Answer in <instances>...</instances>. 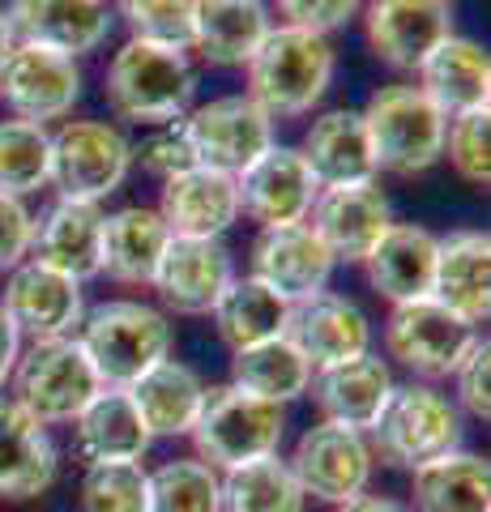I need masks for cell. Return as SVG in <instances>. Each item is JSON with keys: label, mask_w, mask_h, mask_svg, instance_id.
Instances as JSON below:
<instances>
[{"label": "cell", "mask_w": 491, "mask_h": 512, "mask_svg": "<svg viewBox=\"0 0 491 512\" xmlns=\"http://www.w3.org/2000/svg\"><path fill=\"white\" fill-rule=\"evenodd\" d=\"M334 69H338V52L325 35L274 26L244 64L248 73L244 94L269 120H295L308 116L325 99V90L334 86Z\"/></svg>", "instance_id": "cell-1"}, {"label": "cell", "mask_w": 491, "mask_h": 512, "mask_svg": "<svg viewBox=\"0 0 491 512\" xmlns=\"http://www.w3.org/2000/svg\"><path fill=\"white\" fill-rule=\"evenodd\" d=\"M466 440V414L440 384L410 380L393 384L385 410L368 431V448L376 461L393 470H419L427 461L453 453Z\"/></svg>", "instance_id": "cell-2"}, {"label": "cell", "mask_w": 491, "mask_h": 512, "mask_svg": "<svg viewBox=\"0 0 491 512\" xmlns=\"http://www.w3.org/2000/svg\"><path fill=\"white\" fill-rule=\"evenodd\" d=\"M77 342L99 372L103 389H133L150 367L171 359L176 329H171L167 312L141 299H107L82 316Z\"/></svg>", "instance_id": "cell-3"}, {"label": "cell", "mask_w": 491, "mask_h": 512, "mask_svg": "<svg viewBox=\"0 0 491 512\" xmlns=\"http://www.w3.org/2000/svg\"><path fill=\"white\" fill-rule=\"evenodd\" d=\"M103 94L120 120L158 128L180 120L193 107L197 73L188 64V52H180V47L129 39L107 64Z\"/></svg>", "instance_id": "cell-4"}, {"label": "cell", "mask_w": 491, "mask_h": 512, "mask_svg": "<svg viewBox=\"0 0 491 512\" xmlns=\"http://www.w3.org/2000/svg\"><path fill=\"white\" fill-rule=\"evenodd\" d=\"M193 448L205 466H214L218 474H227L235 466H248V461L274 457L287 436V406L261 402L235 384H218V389H205L201 414L193 423Z\"/></svg>", "instance_id": "cell-5"}, {"label": "cell", "mask_w": 491, "mask_h": 512, "mask_svg": "<svg viewBox=\"0 0 491 512\" xmlns=\"http://www.w3.org/2000/svg\"><path fill=\"white\" fill-rule=\"evenodd\" d=\"M359 116H363V128H368L376 171L419 175L427 167H436L440 154H445L449 116L410 82L380 86Z\"/></svg>", "instance_id": "cell-6"}, {"label": "cell", "mask_w": 491, "mask_h": 512, "mask_svg": "<svg viewBox=\"0 0 491 512\" xmlns=\"http://www.w3.org/2000/svg\"><path fill=\"white\" fill-rule=\"evenodd\" d=\"M9 389H13V402L30 419H39L43 427H60V423H73L90 406V397L103 389V380L86 359L77 333H69V338L26 342L18 363H13Z\"/></svg>", "instance_id": "cell-7"}, {"label": "cell", "mask_w": 491, "mask_h": 512, "mask_svg": "<svg viewBox=\"0 0 491 512\" xmlns=\"http://www.w3.org/2000/svg\"><path fill=\"white\" fill-rule=\"evenodd\" d=\"M133 171V141L107 120H69L52 133V180L65 201L103 205Z\"/></svg>", "instance_id": "cell-8"}, {"label": "cell", "mask_w": 491, "mask_h": 512, "mask_svg": "<svg viewBox=\"0 0 491 512\" xmlns=\"http://www.w3.org/2000/svg\"><path fill=\"white\" fill-rule=\"evenodd\" d=\"M479 338H483L479 329L466 325L462 316H453L449 308H440L436 299L398 303V308H389V316H385L389 359H398L410 376H419L427 384L449 380Z\"/></svg>", "instance_id": "cell-9"}, {"label": "cell", "mask_w": 491, "mask_h": 512, "mask_svg": "<svg viewBox=\"0 0 491 512\" xmlns=\"http://www.w3.org/2000/svg\"><path fill=\"white\" fill-rule=\"evenodd\" d=\"M287 466L295 474L299 491H304V500L338 508L368 491L376 457L363 431L338 427V423H316L295 440Z\"/></svg>", "instance_id": "cell-10"}, {"label": "cell", "mask_w": 491, "mask_h": 512, "mask_svg": "<svg viewBox=\"0 0 491 512\" xmlns=\"http://www.w3.org/2000/svg\"><path fill=\"white\" fill-rule=\"evenodd\" d=\"M180 124L193 141L197 167H214L227 175H240L274 146V120L248 94H218L210 103H197L184 111Z\"/></svg>", "instance_id": "cell-11"}, {"label": "cell", "mask_w": 491, "mask_h": 512, "mask_svg": "<svg viewBox=\"0 0 491 512\" xmlns=\"http://www.w3.org/2000/svg\"><path fill=\"white\" fill-rule=\"evenodd\" d=\"M77 99H82V69L73 56L35 43H13V52L0 64V103L13 111V120L47 128V120H65Z\"/></svg>", "instance_id": "cell-12"}, {"label": "cell", "mask_w": 491, "mask_h": 512, "mask_svg": "<svg viewBox=\"0 0 491 512\" xmlns=\"http://www.w3.org/2000/svg\"><path fill=\"white\" fill-rule=\"evenodd\" d=\"M0 312L9 316V325L18 329V338H26V342L69 338L86 316L82 282L56 274V269H47L39 261H22L18 269H9Z\"/></svg>", "instance_id": "cell-13"}, {"label": "cell", "mask_w": 491, "mask_h": 512, "mask_svg": "<svg viewBox=\"0 0 491 512\" xmlns=\"http://www.w3.org/2000/svg\"><path fill=\"white\" fill-rule=\"evenodd\" d=\"M231 282H235V256L223 239L171 235L150 286L163 299V308L180 316H210Z\"/></svg>", "instance_id": "cell-14"}, {"label": "cell", "mask_w": 491, "mask_h": 512, "mask_svg": "<svg viewBox=\"0 0 491 512\" xmlns=\"http://www.w3.org/2000/svg\"><path fill=\"white\" fill-rule=\"evenodd\" d=\"M308 227L316 239L329 248L334 261L346 265H363L368 252L380 244V235L393 227V210L389 197L372 184H338V188H321L308 210Z\"/></svg>", "instance_id": "cell-15"}, {"label": "cell", "mask_w": 491, "mask_h": 512, "mask_svg": "<svg viewBox=\"0 0 491 512\" xmlns=\"http://www.w3.org/2000/svg\"><path fill=\"white\" fill-rule=\"evenodd\" d=\"M235 188H240V214L257 222L261 231L308 222V210L321 192L295 146H269L257 163L235 175Z\"/></svg>", "instance_id": "cell-16"}, {"label": "cell", "mask_w": 491, "mask_h": 512, "mask_svg": "<svg viewBox=\"0 0 491 512\" xmlns=\"http://www.w3.org/2000/svg\"><path fill=\"white\" fill-rule=\"evenodd\" d=\"M363 35L376 60L415 73L427 52L453 35L449 0H363Z\"/></svg>", "instance_id": "cell-17"}, {"label": "cell", "mask_w": 491, "mask_h": 512, "mask_svg": "<svg viewBox=\"0 0 491 512\" xmlns=\"http://www.w3.org/2000/svg\"><path fill=\"white\" fill-rule=\"evenodd\" d=\"M252 278L265 282L274 295H282L287 303L312 299L329 286L334 274V256L316 239V231L308 222H291V227H265L252 239Z\"/></svg>", "instance_id": "cell-18"}, {"label": "cell", "mask_w": 491, "mask_h": 512, "mask_svg": "<svg viewBox=\"0 0 491 512\" xmlns=\"http://www.w3.org/2000/svg\"><path fill=\"white\" fill-rule=\"evenodd\" d=\"M287 338L295 350L316 367H334L346 359H359L372 350V320L363 316L355 299L321 291L312 299L291 303L287 312Z\"/></svg>", "instance_id": "cell-19"}, {"label": "cell", "mask_w": 491, "mask_h": 512, "mask_svg": "<svg viewBox=\"0 0 491 512\" xmlns=\"http://www.w3.org/2000/svg\"><path fill=\"white\" fill-rule=\"evenodd\" d=\"M389 393H393L389 363L368 350V355H359V359L316 367L304 397H312V406L321 410V423H338V427H351V431L368 436L389 402Z\"/></svg>", "instance_id": "cell-20"}, {"label": "cell", "mask_w": 491, "mask_h": 512, "mask_svg": "<svg viewBox=\"0 0 491 512\" xmlns=\"http://www.w3.org/2000/svg\"><path fill=\"white\" fill-rule=\"evenodd\" d=\"M103 205L65 201L43 218H35V239H30V261H39L73 282H90L103 274Z\"/></svg>", "instance_id": "cell-21"}, {"label": "cell", "mask_w": 491, "mask_h": 512, "mask_svg": "<svg viewBox=\"0 0 491 512\" xmlns=\"http://www.w3.org/2000/svg\"><path fill=\"white\" fill-rule=\"evenodd\" d=\"M432 299L466 325H487L491 316V235L487 231H449L436 235Z\"/></svg>", "instance_id": "cell-22"}, {"label": "cell", "mask_w": 491, "mask_h": 512, "mask_svg": "<svg viewBox=\"0 0 491 512\" xmlns=\"http://www.w3.org/2000/svg\"><path fill=\"white\" fill-rule=\"evenodd\" d=\"M158 218L167 222L171 235L223 239L235 222H240V188H235V175L214 171V167H193L184 175H171V180H163Z\"/></svg>", "instance_id": "cell-23"}, {"label": "cell", "mask_w": 491, "mask_h": 512, "mask_svg": "<svg viewBox=\"0 0 491 512\" xmlns=\"http://www.w3.org/2000/svg\"><path fill=\"white\" fill-rule=\"evenodd\" d=\"M5 18L18 43L52 47L73 60L94 52L112 30L107 0H9Z\"/></svg>", "instance_id": "cell-24"}, {"label": "cell", "mask_w": 491, "mask_h": 512, "mask_svg": "<svg viewBox=\"0 0 491 512\" xmlns=\"http://www.w3.org/2000/svg\"><path fill=\"white\" fill-rule=\"evenodd\" d=\"M60 474L56 440L39 419L13 402L0 397V500L26 504L43 495Z\"/></svg>", "instance_id": "cell-25"}, {"label": "cell", "mask_w": 491, "mask_h": 512, "mask_svg": "<svg viewBox=\"0 0 491 512\" xmlns=\"http://www.w3.org/2000/svg\"><path fill=\"white\" fill-rule=\"evenodd\" d=\"M432 269H436V235L415 222H393L380 235V244L368 252L363 274L372 291L389 299V308L415 299H432Z\"/></svg>", "instance_id": "cell-26"}, {"label": "cell", "mask_w": 491, "mask_h": 512, "mask_svg": "<svg viewBox=\"0 0 491 512\" xmlns=\"http://www.w3.org/2000/svg\"><path fill=\"white\" fill-rule=\"evenodd\" d=\"M304 154L308 171L316 175L321 188H338V184H372L376 180V158L368 146V128L363 116L351 107H334L321 111L308 133H304Z\"/></svg>", "instance_id": "cell-27"}, {"label": "cell", "mask_w": 491, "mask_h": 512, "mask_svg": "<svg viewBox=\"0 0 491 512\" xmlns=\"http://www.w3.org/2000/svg\"><path fill=\"white\" fill-rule=\"evenodd\" d=\"M73 448L86 466L146 457L150 431H146V423H141L129 389H99L90 397V406L73 419Z\"/></svg>", "instance_id": "cell-28"}, {"label": "cell", "mask_w": 491, "mask_h": 512, "mask_svg": "<svg viewBox=\"0 0 491 512\" xmlns=\"http://www.w3.org/2000/svg\"><path fill=\"white\" fill-rule=\"evenodd\" d=\"M415 73H419L415 86L440 111H445V116L487 107V99H491V60H487V47H479V43L466 39V35H449L445 43H436Z\"/></svg>", "instance_id": "cell-29"}, {"label": "cell", "mask_w": 491, "mask_h": 512, "mask_svg": "<svg viewBox=\"0 0 491 512\" xmlns=\"http://www.w3.org/2000/svg\"><path fill=\"white\" fill-rule=\"evenodd\" d=\"M129 397L150 431V440H171V436H188L193 431L201 402H205V380L188 363L163 359L133 384Z\"/></svg>", "instance_id": "cell-30"}, {"label": "cell", "mask_w": 491, "mask_h": 512, "mask_svg": "<svg viewBox=\"0 0 491 512\" xmlns=\"http://www.w3.org/2000/svg\"><path fill=\"white\" fill-rule=\"evenodd\" d=\"M167 222L150 205H124L103 218V274L124 286H150L167 248Z\"/></svg>", "instance_id": "cell-31"}, {"label": "cell", "mask_w": 491, "mask_h": 512, "mask_svg": "<svg viewBox=\"0 0 491 512\" xmlns=\"http://www.w3.org/2000/svg\"><path fill=\"white\" fill-rule=\"evenodd\" d=\"M415 512H491V461L466 448L410 470Z\"/></svg>", "instance_id": "cell-32"}, {"label": "cell", "mask_w": 491, "mask_h": 512, "mask_svg": "<svg viewBox=\"0 0 491 512\" xmlns=\"http://www.w3.org/2000/svg\"><path fill=\"white\" fill-rule=\"evenodd\" d=\"M274 30L265 0H197V30L193 47L210 64H248L252 52Z\"/></svg>", "instance_id": "cell-33"}, {"label": "cell", "mask_w": 491, "mask_h": 512, "mask_svg": "<svg viewBox=\"0 0 491 512\" xmlns=\"http://www.w3.org/2000/svg\"><path fill=\"white\" fill-rule=\"evenodd\" d=\"M308 380H312V363L299 355L295 342L282 333V338H269V342L235 350L227 384H235V389H244L252 397H261V402L287 406V402H295V397L308 393Z\"/></svg>", "instance_id": "cell-34"}, {"label": "cell", "mask_w": 491, "mask_h": 512, "mask_svg": "<svg viewBox=\"0 0 491 512\" xmlns=\"http://www.w3.org/2000/svg\"><path fill=\"white\" fill-rule=\"evenodd\" d=\"M287 312H291L287 299L274 295L265 282H257L248 274V278H235L227 286L210 316H214L218 338H223L235 355V350H244V346L282 338V333H287Z\"/></svg>", "instance_id": "cell-35"}, {"label": "cell", "mask_w": 491, "mask_h": 512, "mask_svg": "<svg viewBox=\"0 0 491 512\" xmlns=\"http://www.w3.org/2000/svg\"><path fill=\"white\" fill-rule=\"evenodd\" d=\"M304 504L287 457L278 453L223 474V512H304Z\"/></svg>", "instance_id": "cell-36"}, {"label": "cell", "mask_w": 491, "mask_h": 512, "mask_svg": "<svg viewBox=\"0 0 491 512\" xmlns=\"http://www.w3.org/2000/svg\"><path fill=\"white\" fill-rule=\"evenodd\" d=\"M146 512H223V474L201 457H171L150 470Z\"/></svg>", "instance_id": "cell-37"}, {"label": "cell", "mask_w": 491, "mask_h": 512, "mask_svg": "<svg viewBox=\"0 0 491 512\" xmlns=\"http://www.w3.org/2000/svg\"><path fill=\"white\" fill-rule=\"evenodd\" d=\"M52 180V133L30 120H0V192L30 197Z\"/></svg>", "instance_id": "cell-38"}, {"label": "cell", "mask_w": 491, "mask_h": 512, "mask_svg": "<svg viewBox=\"0 0 491 512\" xmlns=\"http://www.w3.org/2000/svg\"><path fill=\"white\" fill-rule=\"evenodd\" d=\"M150 470L141 461H107V466H86L77 504L82 512H146Z\"/></svg>", "instance_id": "cell-39"}, {"label": "cell", "mask_w": 491, "mask_h": 512, "mask_svg": "<svg viewBox=\"0 0 491 512\" xmlns=\"http://www.w3.org/2000/svg\"><path fill=\"white\" fill-rule=\"evenodd\" d=\"M120 18L129 22L133 39L188 52L197 30V0H120Z\"/></svg>", "instance_id": "cell-40"}, {"label": "cell", "mask_w": 491, "mask_h": 512, "mask_svg": "<svg viewBox=\"0 0 491 512\" xmlns=\"http://www.w3.org/2000/svg\"><path fill=\"white\" fill-rule=\"evenodd\" d=\"M449 167L462 175L466 184L487 188L491 184V111L474 107V111H457L449 116L445 128V154Z\"/></svg>", "instance_id": "cell-41"}, {"label": "cell", "mask_w": 491, "mask_h": 512, "mask_svg": "<svg viewBox=\"0 0 491 512\" xmlns=\"http://www.w3.org/2000/svg\"><path fill=\"white\" fill-rule=\"evenodd\" d=\"M133 158H141V167L158 180H171V175H184L197 167V154H193V141H188L184 124L171 120V124H158L146 133L141 146H133Z\"/></svg>", "instance_id": "cell-42"}, {"label": "cell", "mask_w": 491, "mask_h": 512, "mask_svg": "<svg viewBox=\"0 0 491 512\" xmlns=\"http://www.w3.org/2000/svg\"><path fill=\"white\" fill-rule=\"evenodd\" d=\"M453 384H457V393H453L457 410L470 414V419H479V423H487L491 419V346H487V338L474 342L470 355L457 363Z\"/></svg>", "instance_id": "cell-43"}, {"label": "cell", "mask_w": 491, "mask_h": 512, "mask_svg": "<svg viewBox=\"0 0 491 512\" xmlns=\"http://www.w3.org/2000/svg\"><path fill=\"white\" fill-rule=\"evenodd\" d=\"M282 26L295 30H312V35H334L351 18H359L363 0H274Z\"/></svg>", "instance_id": "cell-44"}, {"label": "cell", "mask_w": 491, "mask_h": 512, "mask_svg": "<svg viewBox=\"0 0 491 512\" xmlns=\"http://www.w3.org/2000/svg\"><path fill=\"white\" fill-rule=\"evenodd\" d=\"M30 239H35V214H30L26 197L0 192V274H9L26 261Z\"/></svg>", "instance_id": "cell-45"}, {"label": "cell", "mask_w": 491, "mask_h": 512, "mask_svg": "<svg viewBox=\"0 0 491 512\" xmlns=\"http://www.w3.org/2000/svg\"><path fill=\"white\" fill-rule=\"evenodd\" d=\"M18 355H22V338H18V329L9 325V316L0 312V389L9 384V376H13V363H18Z\"/></svg>", "instance_id": "cell-46"}, {"label": "cell", "mask_w": 491, "mask_h": 512, "mask_svg": "<svg viewBox=\"0 0 491 512\" xmlns=\"http://www.w3.org/2000/svg\"><path fill=\"white\" fill-rule=\"evenodd\" d=\"M334 512H406V508L398 500H385V495H368V491H363V495H355L351 504H338Z\"/></svg>", "instance_id": "cell-47"}, {"label": "cell", "mask_w": 491, "mask_h": 512, "mask_svg": "<svg viewBox=\"0 0 491 512\" xmlns=\"http://www.w3.org/2000/svg\"><path fill=\"white\" fill-rule=\"evenodd\" d=\"M13 43H18V39H13V30H9V18H5V9H0V64H5V56L13 52Z\"/></svg>", "instance_id": "cell-48"}]
</instances>
